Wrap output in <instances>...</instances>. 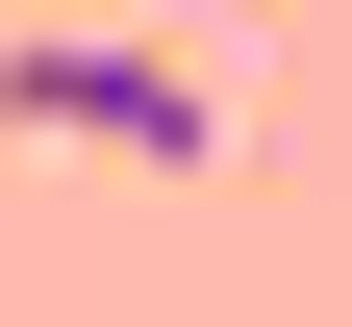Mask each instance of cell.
I'll list each match as a JSON object with an SVG mask.
<instances>
[{"instance_id":"obj_1","label":"cell","mask_w":352,"mask_h":327,"mask_svg":"<svg viewBox=\"0 0 352 327\" xmlns=\"http://www.w3.org/2000/svg\"><path fill=\"white\" fill-rule=\"evenodd\" d=\"M0 126H76V151H151V176L227 151L201 51H151V25H0Z\"/></svg>"}]
</instances>
